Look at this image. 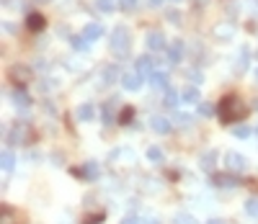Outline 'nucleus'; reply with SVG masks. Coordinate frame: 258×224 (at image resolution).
<instances>
[{
  "mask_svg": "<svg viewBox=\"0 0 258 224\" xmlns=\"http://www.w3.org/2000/svg\"><path fill=\"white\" fill-rule=\"evenodd\" d=\"M217 114H220V121H222V124H235V121H240L245 114H248V108L243 106V100H240L238 96H227V98L220 100Z\"/></svg>",
  "mask_w": 258,
  "mask_h": 224,
  "instance_id": "obj_1",
  "label": "nucleus"
},
{
  "mask_svg": "<svg viewBox=\"0 0 258 224\" xmlns=\"http://www.w3.org/2000/svg\"><path fill=\"white\" fill-rule=\"evenodd\" d=\"M109 47H111V52H114V54H119V57H127V54H129V47H132L129 29H127V26H116L114 31H111Z\"/></svg>",
  "mask_w": 258,
  "mask_h": 224,
  "instance_id": "obj_2",
  "label": "nucleus"
},
{
  "mask_svg": "<svg viewBox=\"0 0 258 224\" xmlns=\"http://www.w3.org/2000/svg\"><path fill=\"white\" fill-rule=\"evenodd\" d=\"M34 139V131L26 121H16L8 131V144H29Z\"/></svg>",
  "mask_w": 258,
  "mask_h": 224,
  "instance_id": "obj_3",
  "label": "nucleus"
},
{
  "mask_svg": "<svg viewBox=\"0 0 258 224\" xmlns=\"http://www.w3.org/2000/svg\"><path fill=\"white\" fill-rule=\"evenodd\" d=\"M225 165H227V170H232V173H245V170H248V160H245L243 155H238V152H227L225 155Z\"/></svg>",
  "mask_w": 258,
  "mask_h": 224,
  "instance_id": "obj_4",
  "label": "nucleus"
},
{
  "mask_svg": "<svg viewBox=\"0 0 258 224\" xmlns=\"http://www.w3.org/2000/svg\"><path fill=\"white\" fill-rule=\"evenodd\" d=\"M121 85H124V91H140V85H142V75L140 72H127V75H121Z\"/></svg>",
  "mask_w": 258,
  "mask_h": 224,
  "instance_id": "obj_5",
  "label": "nucleus"
},
{
  "mask_svg": "<svg viewBox=\"0 0 258 224\" xmlns=\"http://www.w3.org/2000/svg\"><path fill=\"white\" fill-rule=\"evenodd\" d=\"M134 72H140V75H152L155 72V62H152V57H140L137 62H134Z\"/></svg>",
  "mask_w": 258,
  "mask_h": 224,
  "instance_id": "obj_6",
  "label": "nucleus"
},
{
  "mask_svg": "<svg viewBox=\"0 0 258 224\" xmlns=\"http://www.w3.org/2000/svg\"><path fill=\"white\" fill-rule=\"evenodd\" d=\"M147 47H150L152 52L165 49V36H163L160 31H150V33H147Z\"/></svg>",
  "mask_w": 258,
  "mask_h": 224,
  "instance_id": "obj_7",
  "label": "nucleus"
},
{
  "mask_svg": "<svg viewBox=\"0 0 258 224\" xmlns=\"http://www.w3.org/2000/svg\"><path fill=\"white\" fill-rule=\"evenodd\" d=\"M26 26H29V31H44L47 21H44L41 13H29V16H26Z\"/></svg>",
  "mask_w": 258,
  "mask_h": 224,
  "instance_id": "obj_8",
  "label": "nucleus"
},
{
  "mask_svg": "<svg viewBox=\"0 0 258 224\" xmlns=\"http://www.w3.org/2000/svg\"><path fill=\"white\" fill-rule=\"evenodd\" d=\"M73 175H80V178H98V165L96 162H88V165H83V167H75L73 170Z\"/></svg>",
  "mask_w": 258,
  "mask_h": 224,
  "instance_id": "obj_9",
  "label": "nucleus"
},
{
  "mask_svg": "<svg viewBox=\"0 0 258 224\" xmlns=\"http://www.w3.org/2000/svg\"><path fill=\"white\" fill-rule=\"evenodd\" d=\"M83 36H85L88 41H96V39L104 36V26H101V24H88V26L83 29Z\"/></svg>",
  "mask_w": 258,
  "mask_h": 224,
  "instance_id": "obj_10",
  "label": "nucleus"
},
{
  "mask_svg": "<svg viewBox=\"0 0 258 224\" xmlns=\"http://www.w3.org/2000/svg\"><path fill=\"white\" fill-rule=\"evenodd\" d=\"M181 57H184V44L173 41L171 47H168V60H171V64H176V62H181Z\"/></svg>",
  "mask_w": 258,
  "mask_h": 224,
  "instance_id": "obj_11",
  "label": "nucleus"
},
{
  "mask_svg": "<svg viewBox=\"0 0 258 224\" xmlns=\"http://www.w3.org/2000/svg\"><path fill=\"white\" fill-rule=\"evenodd\" d=\"M150 124H152V131H158V134H168V131H171V121L163 119V116H152Z\"/></svg>",
  "mask_w": 258,
  "mask_h": 224,
  "instance_id": "obj_12",
  "label": "nucleus"
},
{
  "mask_svg": "<svg viewBox=\"0 0 258 224\" xmlns=\"http://www.w3.org/2000/svg\"><path fill=\"white\" fill-rule=\"evenodd\" d=\"M75 116L80 119V121H91V119L96 116V108H93V103H83V106H77Z\"/></svg>",
  "mask_w": 258,
  "mask_h": 224,
  "instance_id": "obj_13",
  "label": "nucleus"
},
{
  "mask_svg": "<svg viewBox=\"0 0 258 224\" xmlns=\"http://www.w3.org/2000/svg\"><path fill=\"white\" fill-rule=\"evenodd\" d=\"M114 108H116V100H109V103L104 106V111H101V116H104V124H114L116 116H114Z\"/></svg>",
  "mask_w": 258,
  "mask_h": 224,
  "instance_id": "obj_14",
  "label": "nucleus"
},
{
  "mask_svg": "<svg viewBox=\"0 0 258 224\" xmlns=\"http://www.w3.org/2000/svg\"><path fill=\"white\" fill-rule=\"evenodd\" d=\"M10 96H13V100H16V103H18L21 108H26V106L31 103V98H29V93L24 91V88H16V91L10 93Z\"/></svg>",
  "mask_w": 258,
  "mask_h": 224,
  "instance_id": "obj_15",
  "label": "nucleus"
},
{
  "mask_svg": "<svg viewBox=\"0 0 258 224\" xmlns=\"http://www.w3.org/2000/svg\"><path fill=\"white\" fill-rule=\"evenodd\" d=\"M199 91H196V88H184V91H181V100H184V103H199Z\"/></svg>",
  "mask_w": 258,
  "mask_h": 224,
  "instance_id": "obj_16",
  "label": "nucleus"
},
{
  "mask_svg": "<svg viewBox=\"0 0 258 224\" xmlns=\"http://www.w3.org/2000/svg\"><path fill=\"white\" fill-rule=\"evenodd\" d=\"M150 80H152L155 88H160V91H168V75H165V72H152Z\"/></svg>",
  "mask_w": 258,
  "mask_h": 224,
  "instance_id": "obj_17",
  "label": "nucleus"
},
{
  "mask_svg": "<svg viewBox=\"0 0 258 224\" xmlns=\"http://www.w3.org/2000/svg\"><path fill=\"white\" fill-rule=\"evenodd\" d=\"M215 186H220V188H232V186H238V178H230V175H215Z\"/></svg>",
  "mask_w": 258,
  "mask_h": 224,
  "instance_id": "obj_18",
  "label": "nucleus"
},
{
  "mask_svg": "<svg viewBox=\"0 0 258 224\" xmlns=\"http://www.w3.org/2000/svg\"><path fill=\"white\" fill-rule=\"evenodd\" d=\"M10 77H13L16 83H26L29 80V70L26 67H13V70H10Z\"/></svg>",
  "mask_w": 258,
  "mask_h": 224,
  "instance_id": "obj_19",
  "label": "nucleus"
},
{
  "mask_svg": "<svg viewBox=\"0 0 258 224\" xmlns=\"http://www.w3.org/2000/svg\"><path fill=\"white\" fill-rule=\"evenodd\" d=\"M116 5H119V0H96V8L104 10V13H111Z\"/></svg>",
  "mask_w": 258,
  "mask_h": 224,
  "instance_id": "obj_20",
  "label": "nucleus"
},
{
  "mask_svg": "<svg viewBox=\"0 0 258 224\" xmlns=\"http://www.w3.org/2000/svg\"><path fill=\"white\" fill-rule=\"evenodd\" d=\"M116 77H119V67H106V70H104V83L106 85L116 83Z\"/></svg>",
  "mask_w": 258,
  "mask_h": 224,
  "instance_id": "obj_21",
  "label": "nucleus"
},
{
  "mask_svg": "<svg viewBox=\"0 0 258 224\" xmlns=\"http://www.w3.org/2000/svg\"><path fill=\"white\" fill-rule=\"evenodd\" d=\"M178 100H181V93H176V91H165V106H168V108H176V106H178Z\"/></svg>",
  "mask_w": 258,
  "mask_h": 224,
  "instance_id": "obj_22",
  "label": "nucleus"
},
{
  "mask_svg": "<svg viewBox=\"0 0 258 224\" xmlns=\"http://www.w3.org/2000/svg\"><path fill=\"white\" fill-rule=\"evenodd\" d=\"M215 160H217V152H204V158H201V167H204V170H212V167H215Z\"/></svg>",
  "mask_w": 258,
  "mask_h": 224,
  "instance_id": "obj_23",
  "label": "nucleus"
},
{
  "mask_svg": "<svg viewBox=\"0 0 258 224\" xmlns=\"http://www.w3.org/2000/svg\"><path fill=\"white\" fill-rule=\"evenodd\" d=\"M0 224H16V217L10 211V206H3V211H0Z\"/></svg>",
  "mask_w": 258,
  "mask_h": 224,
  "instance_id": "obj_24",
  "label": "nucleus"
},
{
  "mask_svg": "<svg viewBox=\"0 0 258 224\" xmlns=\"http://www.w3.org/2000/svg\"><path fill=\"white\" fill-rule=\"evenodd\" d=\"M245 211H248V217L258 219V198H248V201H245Z\"/></svg>",
  "mask_w": 258,
  "mask_h": 224,
  "instance_id": "obj_25",
  "label": "nucleus"
},
{
  "mask_svg": "<svg viewBox=\"0 0 258 224\" xmlns=\"http://www.w3.org/2000/svg\"><path fill=\"white\" fill-rule=\"evenodd\" d=\"M88 47H91V41H88L85 36H75V39H73V49H77V52H85Z\"/></svg>",
  "mask_w": 258,
  "mask_h": 224,
  "instance_id": "obj_26",
  "label": "nucleus"
},
{
  "mask_svg": "<svg viewBox=\"0 0 258 224\" xmlns=\"http://www.w3.org/2000/svg\"><path fill=\"white\" fill-rule=\"evenodd\" d=\"M147 158H150L152 162H163V150H160V147H150V150H147Z\"/></svg>",
  "mask_w": 258,
  "mask_h": 224,
  "instance_id": "obj_27",
  "label": "nucleus"
},
{
  "mask_svg": "<svg viewBox=\"0 0 258 224\" xmlns=\"http://www.w3.org/2000/svg\"><path fill=\"white\" fill-rule=\"evenodd\" d=\"M0 162H3V170H10V167L16 165V158L10 152H3V160H0Z\"/></svg>",
  "mask_w": 258,
  "mask_h": 224,
  "instance_id": "obj_28",
  "label": "nucleus"
},
{
  "mask_svg": "<svg viewBox=\"0 0 258 224\" xmlns=\"http://www.w3.org/2000/svg\"><path fill=\"white\" fill-rule=\"evenodd\" d=\"M132 116H134V108H124V111L119 114V124H129Z\"/></svg>",
  "mask_w": 258,
  "mask_h": 224,
  "instance_id": "obj_29",
  "label": "nucleus"
},
{
  "mask_svg": "<svg viewBox=\"0 0 258 224\" xmlns=\"http://www.w3.org/2000/svg\"><path fill=\"white\" fill-rule=\"evenodd\" d=\"M232 134H235L238 139H245V137H251V129H248V127H235Z\"/></svg>",
  "mask_w": 258,
  "mask_h": 224,
  "instance_id": "obj_30",
  "label": "nucleus"
},
{
  "mask_svg": "<svg viewBox=\"0 0 258 224\" xmlns=\"http://www.w3.org/2000/svg\"><path fill=\"white\" fill-rule=\"evenodd\" d=\"M176 224H199V222H196L191 214H178V217H176Z\"/></svg>",
  "mask_w": 258,
  "mask_h": 224,
  "instance_id": "obj_31",
  "label": "nucleus"
},
{
  "mask_svg": "<svg viewBox=\"0 0 258 224\" xmlns=\"http://www.w3.org/2000/svg\"><path fill=\"white\" fill-rule=\"evenodd\" d=\"M119 8H121V10H127V13H129V10H134V8H137V0H119Z\"/></svg>",
  "mask_w": 258,
  "mask_h": 224,
  "instance_id": "obj_32",
  "label": "nucleus"
},
{
  "mask_svg": "<svg viewBox=\"0 0 258 224\" xmlns=\"http://www.w3.org/2000/svg\"><path fill=\"white\" fill-rule=\"evenodd\" d=\"M215 33H217V36L230 39V36H232V26H217V29H215Z\"/></svg>",
  "mask_w": 258,
  "mask_h": 224,
  "instance_id": "obj_33",
  "label": "nucleus"
},
{
  "mask_svg": "<svg viewBox=\"0 0 258 224\" xmlns=\"http://www.w3.org/2000/svg\"><path fill=\"white\" fill-rule=\"evenodd\" d=\"M199 114L201 116H212V114H215V106H212V103H199Z\"/></svg>",
  "mask_w": 258,
  "mask_h": 224,
  "instance_id": "obj_34",
  "label": "nucleus"
},
{
  "mask_svg": "<svg viewBox=\"0 0 258 224\" xmlns=\"http://www.w3.org/2000/svg\"><path fill=\"white\" fill-rule=\"evenodd\" d=\"M176 124L178 127H188V124H191V116H188V114H178L176 116Z\"/></svg>",
  "mask_w": 258,
  "mask_h": 224,
  "instance_id": "obj_35",
  "label": "nucleus"
},
{
  "mask_svg": "<svg viewBox=\"0 0 258 224\" xmlns=\"http://www.w3.org/2000/svg\"><path fill=\"white\" fill-rule=\"evenodd\" d=\"M238 60H240V62H238V70H245V67H248V49H243Z\"/></svg>",
  "mask_w": 258,
  "mask_h": 224,
  "instance_id": "obj_36",
  "label": "nucleus"
},
{
  "mask_svg": "<svg viewBox=\"0 0 258 224\" xmlns=\"http://www.w3.org/2000/svg\"><path fill=\"white\" fill-rule=\"evenodd\" d=\"M168 21H171V24H181V13H178V10H168Z\"/></svg>",
  "mask_w": 258,
  "mask_h": 224,
  "instance_id": "obj_37",
  "label": "nucleus"
},
{
  "mask_svg": "<svg viewBox=\"0 0 258 224\" xmlns=\"http://www.w3.org/2000/svg\"><path fill=\"white\" fill-rule=\"evenodd\" d=\"M121 224H145V219H137V217H127Z\"/></svg>",
  "mask_w": 258,
  "mask_h": 224,
  "instance_id": "obj_38",
  "label": "nucleus"
},
{
  "mask_svg": "<svg viewBox=\"0 0 258 224\" xmlns=\"http://www.w3.org/2000/svg\"><path fill=\"white\" fill-rule=\"evenodd\" d=\"M160 3H163V0H150V5H152V8H158Z\"/></svg>",
  "mask_w": 258,
  "mask_h": 224,
  "instance_id": "obj_39",
  "label": "nucleus"
},
{
  "mask_svg": "<svg viewBox=\"0 0 258 224\" xmlns=\"http://www.w3.org/2000/svg\"><path fill=\"white\" fill-rule=\"evenodd\" d=\"M145 224H160L158 219H145Z\"/></svg>",
  "mask_w": 258,
  "mask_h": 224,
  "instance_id": "obj_40",
  "label": "nucleus"
},
{
  "mask_svg": "<svg viewBox=\"0 0 258 224\" xmlns=\"http://www.w3.org/2000/svg\"><path fill=\"white\" fill-rule=\"evenodd\" d=\"M207 224H225V222H220V219H212V222H207Z\"/></svg>",
  "mask_w": 258,
  "mask_h": 224,
  "instance_id": "obj_41",
  "label": "nucleus"
},
{
  "mask_svg": "<svg viewBox=\"0 0 258 224\" xmlns=\"http://www.w3.org/2000/svg\"><path fill=\"white\" fill-rule=\"evenodd\" d=\"M196 3H199V5H207V3H209V0H196Z\"/></svg>",
  "mask_w": 258,
  "mask_h": 224,
  "instance_id": "obj_42",
  "label": "nucleus"
},
{
  "mask_svg": "<svg viewBox=\"0 0 258 224\" xmlns=\"http://www.w3.org/2000/svg\"><path fill=\"white\" fill-rule=\"evenodd\" d=\"M253 108H256V111H258V100H256V106H253Z\"/></svg>",
  "mask_w": 258,
  "mask_h": 224,
  "instance_id": "obj_43",
  "label": "nucleus"
},
{
  "mask_svg": "<svg viewBox=\"0 0 258 224\" xmlns=\"http://www.w3.org/2000/svg\"><path fill=\"white\" fill-rule=\"evenodd\" d=\"M256 83H258V70H256Z\"/></svg>",
  "mask_w": 258,
  "mask_h": 224,
  "instance_id": "obj_44",
  "label": "nucleus"
},
{
  "mask_svg": "<svg viewBox=\"0 0 258 224\" xmlns=\"http://www.w3.org/2000/svg\"><path fill=\"white\" fill-rule=\"evenodd\" d=\"M176 3H181V0H176Z\"/></svg>",
  "mask_w": 258,
  "mask_h": 224,
  "instance_id": "obj_45",
  "label": "nucleus"
}]
</instances>
